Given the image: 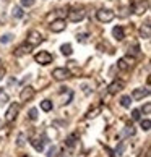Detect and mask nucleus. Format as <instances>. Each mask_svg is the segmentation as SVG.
I'll return each instance as SVG.
<instances>
[{
    "label": "nucleus",
    "instance_id": "obj_1",
    "mask_svg": "<svg viewBox=\"0 0 151 157\" xmlns=\"http://www.w3.org/2000/svg\"><path fill=\"white\" fill-rule=\"evenodd\" d=\"M97 20H99L101 23H109V21H112L115 18V13L112 10H106V8H101V10H97Z\"/></svg>",
    "mask_w": 151,
    "mask_h": 157
},
{
    "label": "nucleus",
    "instance_id": "obj_2",
    "mask_svg": "<svg viewBox=\"0 0 151 157\" xmlns=\"http://www.w3.org/2000/svg\"><path fill=\"white\" fill-rule=\"evenodd\" d=\"M52 59H54V57L46 50H41L39 54L34 55V60H36L39 65H49V63H52Z\"/></svg>",
    "mask_w": 151,
    "mask_h": 157
},
{
    "label": "nucleus",
    "instance_id": "obj_3",
    "mask_svg": "<svg viewBox=\"0 0 151 157\" xmlns=\"http://www.w3.org/2000/svg\"><path fill=\"white\" fill-rule=\"evenodd\" d=\"M52 76L57 81H62V79L70 78L72 75H70V70H67V68H55L54 71H52Z\"/></svg>",
    "mask_w": 151,
    "mask_h": 157
},
{
    "label": "nucleus",
    "instance_id": "obj_4",
    "mask_svg": "<svg viewBox=\"0 0 151 157\" xmlns=\"http://www.w3.org/2000/svg\"><path fill=\"white\" fill-rule=\"evenodd\" d=\"M18 112H20V104H11V105L8 107V110H7V113H5V118H7V121H13L15 118H16V115H18Z\"/></svg>",
    "mask_w": 151,
    "mask_h": 157
},
{
    "label": "nucleus",
    "instance_id": "obj_5",
    "mask_svg": "<svg viewBox=\"0 0 151 157\" xmlns=\"http://www.w3.org/2000/svg\"><path fill=\"white\" fill-rule=\"evenodd\" d=\"M34 94H36V91H34V88H31V86H26V88H23L21 92H20V99L23 102H28L31 101V99L34 97Z\"/></svg>",
    "mask_w": 151,
    "mask_h": 157
},
{
    "label": "nucleus",
    "instance_id": "obj_6",
    "mask_svg": "<svg viewBox=\"0 0 151 157\" xmlns=\"http://www.w3.org/2000/svg\"><path fill=\"white\" fill-rule=\"evenodd\" d=\"M85 10H81V8H75V10H72V11H68V20H70L72 23H77V21H81L85 18Z\"/></svg>",
    "mask_w": 151,
    "mask_h": 157
},
{
    "label": "nucleus",
    "instance_id": "obj_7",
    "mask_svg": "<svg viewBox=\"0 0 151 157\" xmlns=\"http://www.w3.org/2000/svg\"><path fill=\"white\" fill-rule=\"evenodd\" d=\"M65 28H67V25H65V20H54L52 21V25H50V31L52 33H62V31H65Z\"/></svg>",
    "mask_w": 151,
    "mask_h": 157
},
{
    "label": "nucleus",
    "instance_id": "obj_8",
    "mask_svg": "<svg viewBox=\"0 0 151 157\" xmlns=\"http://www.w3.org/2000/svg\"><path fill=\"white\" fill-rule=\"evenodd\" d=\"M124 86H125L124 81L117 79V81H114V83H111V84L107 86V91H109V94H117L119 91L124 89Z\"/></svg>",
    "mask_w": 151,
    "mask_h": 157
},
{
    "label": "nucleus",
    "instance_id": "obj_9",
    "mask_svg": "<svg viewBox=\"0 0 151 157\" xmlns=\"http://www.w3.org/2000/svg\"><path fill=\"white\" fill-rule=\"evenodd\" d=\"M41 42H42V36H41L38 31H31L30 34H28V44H31L33 47L41 44Z\"/></svg>",
    "mask_w": 151,
    "mask_h": 157
},
{
    "label": "nucleus",
    "instance_id": "obj_10",
    "mask_svg": "<svg viewBox=\"0 0 151 157\" xmlns=\"http://www.w3.org/2000/svg\"><path fill=\"white\" fill-rule=\"evenodd\" d=\"M132 63H133V57H124V59H120L117 62V67H119V70L125 71V70H129L132 67Z\"/></svg>",
    "mask_w": 151,
    "mask_h": 157
},
{
    "label": "nucleus",
    "instance_id": "obj_11",
    "mask_svg": "<svg viewBox=\"0 0 151 157\" xmlns=\"http://www.w3.org/2000/svg\"><path fill=\"white\" fill-rule=\"evenodd\" d=\"M149 96V89L148 88H138V89H133V94L132 97L137 99V101H141L143 97H148Z\"/></svg>",
    "mask_w": 151,
    "mask_h": 157
},
{
    "label": "nucleus",
    "instance_id": "obj_12",
    "mask_svg": "<svg viewBox=\"0 0 151 157\" xmlns=\"http://www.w3.org/2000/svg\"><path fill=\"white\" fill-rule=\"evenodd\" d=\"M31 50H33V45L31 44H23V45H20V47L15 50V55L16 57H21V55H25V54H30Z\"/></svg>",
    "mask_w": 151,
    "mask_h": 157
},
{
    "label": "nucleus",
    "instance_id": "obj_13",
    "mask_svg": "<svg viewBox=\"0 0 151 157\" xmlns=\"http://www.w3.org/2000/svg\"><path fill=\"white\" fill-rule=\"evenodd\" d=\"M112 36L117 39V40H122V39L125 37V33H124V29H122L120 26H115L114 29H112Z\"/></svg>",
    "mask_w": 151,
    "mask_h": 157
},
{
    "label": "nucleus",
    "instance_id": "obj_14",
    "mask_svg": "<svg viewBox=\"0 0 151 157\" xmlns=\"http://www.w3.org/2000/svg\"><path fill=\"white\" fill-rule=\"evenodd\" d=\"M146 7H148L146 2H137V5H135V13H137V15H143L145 10H146Z\"/></svg>",
    "mask_w": 151,
    "mask_h": 157
},
{
    "label": "nucleus",
    "instance_id": "obj_15",
    "mask_svg": "<svg viewBox=\"0 0 151 157\" xmlns=\"http://www.w3.org/2000/svg\"><path fill=\"white\" fill-rule=\"evenodd\" d=\"M77 139H78L77 135H70V136L65 139V144H67L68 147H75V146H77Z\"/></svg>",
    "mask_w": 151,
    "mask_h": 157
},
{
    "label": "nucleus",
    "instance_id": "obj_16",
    "mask_svg": "<svg viewBox=\"0 0 151 157\" xmlns=\"http://www.w3.org/2000/svg\"><path fill=\"white\" fill-rule=\"evenodd\" d=\"M31 144H33V147L38 151V152H41V151L44 149V141H39V139L36 138V139H33L31 141Z\"/></svg>",
    "mask_w": 151,
    "mask_h": 157
},
{
    "label": "nucleus",
    "instance_id": "obj_17",
    "mask_svg": "<svg viewBox=\"0 0 151 157\" xmlns=\"http://www.w3.org/2000/svg\"><path fill=\"white\" fill-rule=\"evenodd\" d=\"M60 50H62V54H63V55H67V57H70V55L73 54V50H72V45H70V44H63L62 47H60Z\"/></svg>",
    "mask_w": 151,
    "mask_h": 157
},
{
    "label": "nucleus",
    "instance_id": "obj_18",
    "mask_svg": "<svg viewBox=\"0 0 151 157\" xmlns=\"http://www.w3.org/2000/svg\"><path fill=\"white\" fill-rule=\"evenodd\" d=\"M130 104H132V97H130V96H124V97L120 99V105H122V107L129 109Z\"/></svg>",
    "mask_w": 151,
    "mask_h": 157
},
{
    "label": "nucleus",
    "instance_id": "obj_19",
    "mask_svg": "<svg viewBox=\"0 0 151 157\" xmlns=\"http://www.w3.org/2000/svg\"><path fill=\"white\" fill-rule=\"evenodd\" d=\"M133 135H135V128L130 125V126H127L125 130H124V133L120 135V138H124V136H133Z\"/></svg>",
    "mask_w": 151,
    "mask_h": 157
},
{
    "label": "nucleus",
    "instance_id": "obj_20",
    "mask_svg": "<svg viewBox=\"0 0 151 157\" xmlns=\"http://www.w3.org/2000/svg\"><path fill=\"white\" fill-rule=\"evenodd\" d=\"M41 109H42L44 112H50L52 110V102L50 101H42L41 102Z\"/></svg>",
    "mask_w": 151,
    "mask_h": 157
},
{
    "label": "nucleus",
    "instance_id": "obj_21",
    "mask_svg": "<svg viewBox=\"0 0 151 157\" xmlns=\"http://www.w3.org/2000/svg\"><path fill=\"white\" fill-rule=\"evenodd\" d=\"M13 40V34H3L2 37H0V44H8Z\"/></svg>",
    "mask_w": 151,
    "mask_h": 157
},
{
    "label": "nucleus",
    "instance_id": "obj_22",
    "mask_svg": "<svg viewBox=\"0 0 151 157\" xmlns=\"http://www.w3.org/2000/svg\"><path fill=\"white\" fill-rule=\"evenodd\" d=\"M11 13H13V16L15 18H23V10H21V7H13V10H11Z\"/></svg>",
    "mask_w": 151,
    "mask_h": 157
},
{
    "label": "nucleus",
    "instance_id": "obj_23",
    "mask_svg": "<svg viewBox=\"0 0 151 157\" xmlns=\"http://www.w3.org/2000/svg\"><path fill=\"white\" fill-rule=\"evenodd\" d=\"M25 143H26V135L25 133H20L18 138H16V144L18 146H25Z\"/></svg>",
    "mask_w": 151,
    "mask_h": 157
},
{
    "label": "nucleus",
    "instance_id": "obj_24",
    "mask_svg": "<svg viewBox=\"0 0 151 157\" xmlns=\"http://www.w3.org/2000/svg\"><path fill=\"white\" fill-rule=\"evenodd\" d=\"M125 149V143H120V146L114 151V157H122V152H124Z\"/></svg>",
    "mask_w": 151,
    "mask_h": 157
},
{
    "label": "nucleus",
    "instance_id": "obj_25",
    "mask_svg": "<svg viewBox=\"0 0 151 157\" xmlns=\"http://www.w3.org/2000/svg\"><path fill=\"white\" fill-rule=\"evenodd\" d=\"M97 113H101V107H96V109H93V110H89L88 112V115H86V117L88 118H94Z\"/></svg>",
    "mask_w": 151,
    "mask_h": 157
},
{
    "label": "nucleus",
    "instance_id": "obj_26",
    "mask_svg": "<svg viewBox=\"0 0 151 157\" xmlns=\"http://www.w3.org/2000/svg\"><path fill=\"white\" fill-rule=\"evenodd\" d=\"M5 102H8V94L3 89H0V104H5Z\"/></svg>",
    "mask_w": 151,
    "mask_h": 157
},
{
    "label": "nucleus",
    "instance_id": "obj_27",
    "mask_svg": "<svg viewBox=\"0 0 151 157\" xmlns=\"http://www.w3.org/2000/svg\"><path fill=\"white\" fill-rule=\"evenodd\" d=\"M141 36L145 37V39H149L151 37V34H149V26L146 25L145 28H141Z\"/></svg>",
    "mask_w": 151,
    "mask_h": 157
},
{
    "label": "nucleus",
    "instance_id": "obj_28",
    "mask_svg": "<svg viewBox=\"0 0 151 157\" xmlns=\"http://www.w3.org/2000/svg\"><path fill=\"white\" fill-rule=\"evenodd\" d=\"M141 128L145 131H149V128H151V121L149 120H141Z\"/></svg>",
    "mask_w": 151,
    "mask_h": 157
},
{
    "label": "nucleus",
    "instance_id": "obj_29",
    "mask_svg": "<svg viewBox=\"0 0 151 157\" xmlns=\"http://www.w3.org/2000/svg\"><path fill=\"white\" fill-rule=\"evenodd\" d=\"M30 120H38V109H31L30 110Z\"/></svg>",
    "mask_w": 151,
    "mask_h": 157
},
{
    "label": "nucleus",
    "instance_id": "obj_30",
    "mask_svg": "<svg viewBox=\"0 0 151 157\" xmlns=\"http://www.w3.org/2000/svg\"><path fill=\"white\" fill-rule=\"evenodd\" d=\"M34 3H36V0H21L23 7H33Z\"/></svg>",
    "mask_w": 151,
    "mask_h": 157
},
{
    "label": "nucleus",
    "instance_id": "obj_31",
    "mask_svg": "<svg viewBox=\"0 0 151 157\" xmlns=\"http://www.w3.org/2000/svg\"><path fill=\"white\" fill-rule=\"evenodd\" d=\"M132 120H140V110H138V109H135V110H133V112H132Z\"/></svg>",
    "mask_w": 151,
    "mask_h": 157
},
{
    "label": "nucleus",
    "instance_id": "obj_32",
    "mask_svg": "<svg viewBox=\"0 0 151 157\" xmlns=\"http://www.w3.org/2000/svg\"><path fill=\"white\" fill-rule=\"evenodd\" d=\"M55 152H57V147H55V146H52V147L49 149V154H47V157H54V155H55Z\"/></svg>",
    "mask_w": 151,
    "mask_h": 157
},
{
    "label": "nucleus",
    "instance_id": "obj_33",
    "mask_svg": "<svg viewBox=\"0 0 151 157\" xmlns=\"http://www.w3.org/2000/svg\"><path fill=\"white\" fill-rule=\"evenodd\" d=\"M143 112L146 113V115H149V112H151V104H146V105L143 107Z\"/></svg>",
    "mask_w": 151,
    "mask_h": 157
},
{
    "label": "nucleus",
    "instance_id": "obj_34",
    "mask_svg": "<svg viewBox=\"0 0 151 157\" xmlns=\"http://www.w3.org/2000/svg\"><path fill=\"white\" fill-rule=\"evenodd\" d=\"M86 37H88L86 34H78V36H77V39L80 40V42H85V40H86Z\"/></svg>",
    "mask_w": 151,
    "mask_h": 157
},
{
    "label": "nucleus",
    "instance_id": "obj_35",
    "mask_svg": "<svg viewBox=\"0 0 151 157\" xmlns=\"http://www.w3.org/2000/svg\"><path fill=\"white\" fill-rule=\"evenodd\" d=\"M60 157H73V155H72V152H70V151H63Z\"/></svg>",
    "mask_w": 151,
    "mask_h": 157
},
{
    "label": "nucleus",
    "instance_id": "obj_36",
    "mask_svg": "<svg viewBox=\"0 0 151 157\" xmlns=\"http://www.w3.org/2000/svg\"><path fill=\"white\" fill-rule=\"evenodd\" d=\"M3 75H5V70H0V79L3 78Z\"/></svg>",
    "mask_w": 151,
    "mask_h": 157
},
{
    "label": "nucleus",
    "instance_id": "obj_37",
    "mask_svg": "<svg viewBox=\"0 0 151 157\" xmlns=\"http://www.w3.org/2000/svg\"><path fill=\"white\" fill-rule=\"evenodd\" d=\"M2 128H3V121L0 120V130H2Z\"/></svg>",
    "mask_w": 151,
    "mask_h": 157
},
{
    "label": "nucleus",
    "instance_id": "obj_38",
    "mask_svg": "<svg viewBox=\"0 0 151 157\" xmlns=\"http://www.w3.org/2000/svg\"><path fill=\"white\" fill-rule=\"evenodd\" d=\"M26 157H30V155H26Z\"/></svg>",
    "mask_w": 151,
    "mask_h": 157
}]
</instances>
